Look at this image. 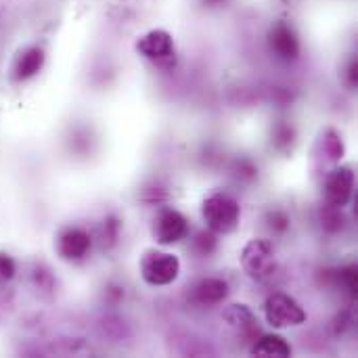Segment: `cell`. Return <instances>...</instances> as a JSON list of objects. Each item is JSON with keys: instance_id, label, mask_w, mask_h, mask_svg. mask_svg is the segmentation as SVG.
I'll return each mask as SVG.
<instances>
[{"instance_id": "cell-1", "label": "cell", "mask_w": 358, "mask_h": 358, "mask_svg": "<svg viewBox=\"0 0 358 358\" xmlns=\"http://www.w3.org/2000/svg\"><path fill=\"white\" fill-rule=\"evenodd\" d=\"M201 216L206 227L216 235H229L237 229L241 220V208L237 199L227 193L210 195L201 206Z\"/></svg>"}, {"instance_id": "cell-2", "label": "cell", "mask_w": 358, "mask_h": 358, "mask_svg": "<svg viewBox=\"0 0 358 358\" xmlns=\"http://www.w3.org/2000/svg\"><path fill=\"white\" fill-rule=\"evenodd\" d=\"M180 275V260L170 252L149 250L141 260V277L151 287L172 285Z\"/></svg>"}, {"instance_id": "cell-3", "label": "cell", "mask_w": 358, "mask_h": 358, "mask_svg": "<svg viewBox=\"0 0 358 358\" xmlns=\"http://www.w3.org/2000/svg\"><path fill=\"white\" fill-rule=\"evenodd\" d=\"M266 323L275 329L298 327L306 323V310L287 294H273L264 302Z\"/></svg>"}, {"instance_id": "cell-4", "label": "cell", "mask_w": 358, "mask_h": 358, "mask_svg": "<svg viewBox=\"0 0 358 358\" xmlns=\"http://www.w3.org/2000/svg\"><path fill=\"white\" fill-rule=\"evenodd\" d=\"M151 233H153V237H155V241L159 245H172V243H178V241H182L187 237L189 222L178 210L164 208V210H159L155 214Z\"/></svg>"}, {"instance_id": "cell-5", "label": "cell", "mask_w": 358, "mask_h": 358, "mask_svg": "<svg viewBox=\"0 0 358 358\" xmlns=\"http://www.w3.org/2000/svg\"><path fill=\"white\" fill-rule=\"evenodd\" d=\"M241 266L254 279H264L275 268V250L266 239H252L241 252Z\"/></svg>"}, {"instance_id": "cell-6", "label": "cell", "mask_w": 358, "mask_h": 358, "mask_svg": "<svg viewBox=\"0 0 358 358\" xmlns=\"http://www.w3.org/2000/svg\"><path fill=\"white\" fill-rule=\"evenodd\" d=\"M355 189V172L352 168H336L325 176L323 182V195L331 206H346L352 197Z\"/></svg>"}, {"instance_id": "cell-7", "label": "cell", "mask_w": 358, "mask_h": 358, "mask_svg": "<svg viewBox=\"0 0 358 358\" xmlns=\"http://www.w3.org/2000/svg\"><path fill=\"white\" fill-rule=\"evenodd\" d=\"M136 50L151 61H168L174 57V40L166 29H151L145 36L138 38L136 42Z\"/></svg>"}, {"instance_id": "cell-8", "label": "cell", "mask_w": 358, "mask_h": 358, "mask_svg": "<svg viewBox=\"0 0 358 358\" xmlns=\"http://www.w3.org/2000/svg\"><path fill=\"white\" fill-rule=\"evenodd\" d=\"M57 250L63 260H82L90 250V235L82 229H67L59 235Z\"/></svg>"}, {"instance_id": "cell-9", "label": "cell", "mask_w": 358, "mask_h": 358, "mask_svg": "<svg viewBox=\"0 0 358 358\" xmlns=\"http://www.w3.org/2000/svg\"><path fill=\"white\" fill-rule=\"evenodd\" d=\"M44 65V50L38 48V46H31L27 50H23L15 65H13V80L21 82V80H27L31 76H36Z\"/></svg>"}, {"instance_id": "cell-10", "label": "cell", "mask_w": 358, "mask_h": 358, "mask_svg": "<svg viewBox=\"0 0 358 358\" xmlns=\"http://www.w3.org/2000/svg\"><path fill=\"white\" fill-rule=\"evenodd\" d=\"M227 296H229V285L222 279H203L193 289V298L199 304H218Z\"/></svg>"}, {"instance_id": "cell-11", "label": "cell", "mask_w": 358, "mask_h": 358, "mask_svg": "<svg viewBox=\"0 0 358 358\" xmlns=\"http://www.w3.org/2000/svg\"><path fill=\"white\" fill-rule=\"evenodd\" d=\"M254 357H292V346L285 342V338L273 334V336H262L250 350Z\"/></svg>"}, {"instance_id": "cell-12", "label": "cell", "mask_w": 358, "mask_h": 358, "mask_svg": "<svg viewBox=\"0 0 358 358\" xmlns=\"http://www.w3.org/2000/svg\"><path fill=\"white\" fill-rule=\"evenodd\" d=\"M271 44H273V48L279 52V55H283V57H296L298 55V40H296V36H294V31L287 27V25H277L273 31H271Z\"/></svg>"}, {"instance_id": "cell-13", "label": "cell", "mask_w": 358, "mask_h": 358, "mask_svg": "<svg viewBox=\"0 0 358 358\" xmlns=\"http://www.w3.org/2000/svg\"><path fill=\"white\" fill-rule=\"evenodd\" d=\"M15 277V262L8 254L0 252V285L8 283Z\"/></svg>"}]
</instances>
